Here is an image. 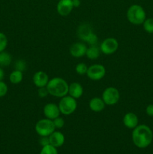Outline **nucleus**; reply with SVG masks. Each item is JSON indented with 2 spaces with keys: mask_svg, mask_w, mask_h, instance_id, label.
<instances>
[{
  "mask_svg": "<svg viewBox=\"0 0 153 154\" xmlns=\"http://www.w3.org/2000/svg\"><path fill=\"white\" fill-rule=\"evenodd\" d=\"M38 95L40 98H45L49 95V92H48L47 89H46V87H40L38 88Z\"/></svg>",
  "mask_w": 153,
  "mask_h": 154,
  "instance_id": "cd10ccee",
  "label": "nucleus"
},
{
  "mask_svg": "<svg viewBox=\"0 0 153 154\" xmlns=\"http://www.w3.org/2000/svg\"><path fill=\"white\" fill-rule=\"evenodd\" d=\"M106 104L103 101L101 98L99 97H94L92 99H90L88 102V107L90 110L93 112L98 113L103 111L104 109Z\"/></svg>",
  "mask_w": 153,
  "mask_h": 154,
  "instance_id": "f3484780",
  "label": "nucleus"
},
{
  "mask_svg": "<svg viewBox=\"0 0 153 154\" xmlns=\"http://www.w3.org/2000/svg\"><path fill=\"white\" fill-rule=\"evenodd\" d=\"M39 144H40V145H41L42 147H44V146L50 144L49 136H41L40 137V138L39 139Z\"/></svg>",
  "mask_w": 153,
  "mask_h": 154,
  "instance_id": "c85d7f7f",
  "label": "nucleus"
},
{
  "mask_svg": "<svg viewBox=\"0 0 153 154\" xmlns=\"http://www.w3.org/2000/svg\"><path fill=\"white\" fill-rule=\"evenodd\" d=\"M146 112L150 117H153V105H148L146 108Z\"/></svg>",
  "mask_w": 153,
  "mask_h": 154,
  "instance_id": "c756f323",
  "label": "nucleus"
},
{
  "mask_svg": "<svg viewBox=\"0 0 153 154\" xmlns=\"http://www.w3.org/2000/svg\"><path fill=\"white\" fill-rule=\"evenodd\" d=\"M143 28L146 32L153 33V18L146 19L143 22Z\"/></svg>",
  "mask_w": 153,
  "mask_h": 154,
  "instance_id": "5701e85b",
  "label": "nucleus"
},
{
  "mask_svg": "<svg viewBox=\"0 0 153 154\" xmlns=\"http://www.w3.org/2000/svg\"><path fill=\"white\" fill-rule=\"evenodd\" d=\"M106 75V69L103 65L94 64L88 68L86 75L92 81H100Z\"/></svg>",
  "mask_w": 153,
  "mask_h": 154,
  "instance_id": "1a4fd4ad",
  "label": "nucleus"
},
{
  "mask_svg": "<svg viewBox=\"0 0 153 154\" xmlns=\"http://www.w3.org/2000/svg\"><path fill=\"white\" fill-rule=\"evenodd\" d=\"M69 84L67 81L59 77L50 79L46 85L49 95L56 98H62L68 94Z\"/></svg>",
  "mask_w": 153,
  "mask_h": 154,
  "instance_id": "f03ea898",
  "label": "nucleus"
},
{
  "mask_svg": "<svg viewBox=\"0 0 153 154\" xmlns=\"http://www.w3.org/2000/svg\"><path fill=\"white\" fill-rule=\"evenodd\" d=\"M34 129L38 135L41 136H50L56 130L53 121L45 117L44 119H40L36 123Z\"/></svg>",
  "mask_w": 153,
  "mask_h": 154,
  "instance_id": "423d86ee",
  "label": "nucleus"
},
{
  "mask_svg": "<svg viewBox=\"0 0 153 154\" xmlns=\"http://www.w3.org/2000/svg\"><path fill=\"white\" fill-rule=\"evenodd\" d=\"M43 111L45 117L52 120L59 117L60 114H61L58 106L54 103H48L45 105L44 107Z\"/></svg>",
  "mask_w": 153,
  "mask_h": 154,
  "instance_id": "ddd939ff",
  "label": "nucleus"
},
{
  "mask_svg": "<svg viewBox=\"0 0 153 154\" xmlns=\"http://www.w3.org/2000/svg\"><path fill=\"white\" fill-rule=\"evenodd\" d=\"M49 140L50 144L58 148V147H62L64 144L65 138H64V135L61 132L55 130L49 136Z\"/></svg>",
  "mask_w": 153,
  "mask_h": 154,
  "instance_id": "2eb2a0df",
  "label": "nucleus"
},
{
  "mask_svg": "<svg viewBox=\"0 0 153 154\" xmlns=\"http://www.w3.org/2000/svg\"><path fill=\"white\" fill-rule=\"evenodd\" d=\"M40 154H58V150L56 147H53L51 144L42 147Z\"/></svg>",
  "mask_w": 153,
  "mask_h": 154,
  "instance_id": "412c9836",
  "label": "nucleus"
},
{
  "mask_svg": "<svg viewBox=\"0 0 153 154\" xmlns=\"http://www.w3.org/2000/svg\"><path fill=\"white\" fill-rule=\"evenodd\" d=\"M123 124L126 128L134 129L138 126V117L136 114L133 112H128L123 117Z\"/></svg>",
  "mask_w": 153,
  "mask_h": 154,
  "instance_id": "4468645a",
  "label": "nucleus"
},
{
  "mask_svg": "<svg viewBox=\"0 0 153 154\" xmlns=\"http://www.w3.org/2000/svg\"><path fill=\"white\" fill-rule=\"evenodd\" d=\"M76 35L79 39L88 45H96L98 41L97 35L93 32L92 26L89 23H82L78 27Z\"/></svg>",
  "mask_w": 153,
  "mask_h": 154,
  "instance_id": "7ed1b4c3",
  "label": "nucleus"
},
{
  "mask_svg": "<svg viewBox=\"0 0 153 154\" xmlns=\"http://www.w3.org/2000/svg\"><path fill=\"white\" fill-rule=\"evenodd\" d=\"M53 123L54 126H55L56 129H62V128L64 127V120L62 117H58L54 119L53 120Z\"/></svg>",
  "mask_w": 153,
  "mask_h": 154,
  "instance_id": "a878e982",
  "label": "nucleus"
},
{
  "mask_svg": "<svg viewBox=\"0 0 153 154\" xmlns=\"http://www.w3.org/2000/svg\"><path fill=\"white\" fill-rule=\"evenodd\" d=\"M101 99L106 105H114L119 101L120 93L118 89L114 87H106L102 93Z\"/></svg>",
  "mask_w": 153,
  "mask_h": 154,
  "instance_id": "0eeeda50",
  "label": "nucleus"
},
{
  "mask_svg": "<svg viewBox=\"0 0 153 154\" xmlns=\"http://www.w3.org/2000/svg\"><path fill=\"white\" fill-rule=\"evenodd\" d=\"M74 8L72 0H58L56 5V11L59 15L66 17L71 13Z\"/></svg>",
  "mask_w": 153,
  "mask_h": 154,
  "instance_id": "9d476101",
  "label": "nucleus"
},
{
  "mask_svg": "<svg viewBox=\"0 0 153 154\" xmlns=\"http://www.w3.org/2000/svg\"><path fill=\"white\" fill-rule=\"evenodd\" d=\"M100 54V48L97 46V45H90L88 48H87L86 53V56L87 58H88L91 60H97Z\"/></svg>",
  "mask_w": 153,
  "mask_h": 154,
  "instance_id": "a211bd4d",
  "label": "nucleus"
},
{
  "mask_svg": "<svg viewBox=\"0 0 153 154\" xmlns=\"http://www.w3.org/2000/svg\"><path fill=\"white\" fill-rule=\"evenodd\" d=\"M8 85L2 81H0V98L4 97L8 93Z\"/></svg>",
  "mask_w": 153,
  "mask_h": 154,
  "instance_id": "bb28decb",
  "label": "nucleus"
},
{
  "mask_svg": "<svg viewBox=\"0 0 153 154\" xmlns=\"http://www.w3.org/2000/svg\"><path fill=\"white\" fill-rule=\"evenodd\" d=\"M27 68V64L26 63L25 60H18L15 62L14 63V69L15 70L20 71V72H23L26 71Z\"/></svg>",
  "mask_w": 153,
  "mask_h": 154,
  "instance_id": "b1692460",
  "label": "nucleus"
},
{
  "mask_svg": "<svg viewBox=\"0 0 153 154\" xmlns=\"http://www.w3.org/2000/svg\"><path fill=\"white\" fill-rule=\"evenodd\" d=\"M23 79V74L22 72L18 70H14L9 75V81L13 84H18L21 83Z\"/></svg>",
  "mask_w": 153,
  "mask_h": 154,
  "instance_id": "6ab92c4d",
  "label": "nucleus"
},
{
  "mask_svg": "<svg viewBox=\"0 0 153 154\" xmlns=\"http://www.w3.org/2000/svg\"><path fill=\"white\" fill-rule=\"evenodd\" d=\"M87 48L88 47L83 42H76L70 47L69 51H70V54L73 57L80 58V57L86 56Z\"/></svg>",
  "mask_w": 153,
  "mask_h": 154,
  "instance_id": "9b49d317",
  "label": "nucleus"
},
{
  "mask_svg": "<svg viewBox=\"0 0 153 154\" xmlns=\"http://www.w3.org/2000/svg\"><path fill=\"white\" fill-rule=\"evenodd\" d=\"M58 106L62 114L68 116L76 111L77 108V102L74 98L70 96H65L61 98Z\"/></svg>",
  "mask_w": 153,
  "mask_h": 154,
  "instance_id": "39448f33",
  "label": "nucleus"
},
{
  "mask_svg": "<svg viewBox=\"0 0 153 154\" xmlns=\"http://www.w3.org/2000/svg\"><path fill=\"white\" fill-rule=\"evenodd\" d=\"M88 66L84 63H79L75 67V71L79 75H86L88 71Z\"/></svg>",
  "mask_w": 153,
  "mask_h": 154,
  "instance_id": "4be33fe9",
  "label": "nucleus"
},
{
  "mask_svg": "<svg viewBox=\"0 0 153 154\" xmlns=\"http://www.w3.org/2000/svg\"><path fill=\"white\" fill-rule=\"evenodd\" d=\"M49 81V76L44 71H38V72H36L34 74V75L32 77L33 84L38 88L46 87Z\"/></svg>",
  "mask_w": 153,
  "mask_h": 154,
  "instance_id": "f8f14e48",
  "label": "nucleus"
},
{
  "mask_svg": "<svg viewBox=\"0 0 153 154\" xmlns=\"http://www.w3.org/2000/svg\"><path fill=\"white\" fill-rule=\"evenodd\" d=\"M83 94V87L80 83L73 82L69 84L68 95L75 99H80Z\"/></svg>",
  "mask_w": 153,
  "mask_h": 154,
  "instance_id": "dca6fc26",
  "label": "nucleus"
},
{
  "mask_svg": "<svg viewBox=\"0 0 153 154\" xmlns=\"http://www.w3.org/2000/svg\"><path fill=\"white\" fill-rule=\"evenodd\" d=\"M72 2H73L74 8L80 7V4H81L80 0H72Z\"/></svg>",
  "mask_w": 153,
  "mask_h": 154,
  "instance_id": "7c9ffc66",
  "label": "nucleus"
},
{
  "mask_svg": "<svg viewBox=\"0 0 153 154\" xmlns=\"http://www.w3.org/2000/svg\"><path fill=\"white\" fill-rule=\"evenodd\" d=\"M4 78V72L2 69V67L0 66V81H2Z\"/></svg>",
  "mask_w": 153,
  "mask_h": 154,
  "instance_id": "2f4dec72",
  "label": "nucleus"
},
{
  "mask_svg": "<svg viewBox=\"0 0 153 154\" xmlns=\"http://www.w3.org/2000/svg\"><path fill=\"white\" fill-rule=\"evenodd\" d=\"M146 11L142 6L139 5H132L127 11L128 20L134 25H140L146 20Z\"/></svg>",
  "mask_w": 153,
  "mask_h": 154,
  "instance_id": "20e7f679",
  "label": "nucleus"
},
{
  "mask_svg": "<svg viewBox=\"0 0 153 154\" xmlns=\"http://www.w3.org/2000/svg\"><path fill=\"white\" fill-rule=\"evenodd\" d=\"M153 139L152 129L146 125H138L133 129L132 141L138 148L143 149L151 144Z\"/></svg>",
  "mask_w": 153,
  "mask_h": 154,
  "instance_id": "f257e3e1",
  "label": "nucleus"
},
{
  "mask_svg": "<svg viewBox=\"0 0 153 154\" xmlns=\"http://www.w3.org/2000/svg\"><path fill=\"white\" fill-rule=\"evenodd\" d=\"M12 62V57L9 53L6 51L0 52V66L1 67H7L10 65Z\"/></svg>",
  "mask_w": 153,
  "mask_h": 154,
  "instance_id": "aec40b11",
  "label": "nucleus"
},
{
  "mask_svg": "<svg viewBox=\"0 0 153 154\" xmlns=\"http://www.w3.org/2000/svg\"><path fill=\"white\" fill-rule=\"evenodd\" d=\"M99 48L102 54L111 55L116 52L118 49V42L115 38H107L102 41Z\"/></svg>",
  "mask_w": 153,
  "mask_h": 154,
  "instance_id": "6e6552de",
  "label": "nucleus"
},
{
  "mask_svg": "<svg viewBox=\"0 0 153 154\" xmlns=\"http://www.w3.org/2000/svg\"><path fill=\"white\" fill-rule=\"evenodd\" d=\"M8 46L7 36L3 32H0V52H2Z\"/></svg>",
  "mask_w": 153,
  "mask_h": 154,
  "instance_id": "393cba45",
  "label": "nucleus"
}]
</instances>
